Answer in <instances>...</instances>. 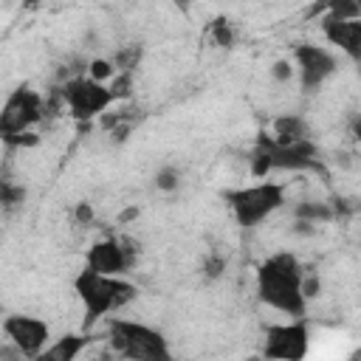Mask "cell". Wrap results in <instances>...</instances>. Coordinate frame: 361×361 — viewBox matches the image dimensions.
Instances as JSON below:
<instances>
[{"instance_id":"7a4b0ae2","label":"cell","mask_w":361,"mask_h":361,"mask_svg":"<svg viewBox=\"0 0 361 361\" xmlns=\"http://www.w3.org/2000/svg\"><path fill=\"white\" fill-rule=\"evenodd\" d=\"M73 293L82 302L85 327H90L99 319L127 307L138 296V288L124 276H102V274H93L90 268H82L73 279Z\"/></svg>"},{"instance_id":"44dd1931","label":"cell","mask_w":361,"mask_h":361,"mask_svg":"<svg viewBox=\"0 0 361 361\" xmlns=\"http://www.w3.org/2000/svg\"><path fill=\"white\" fill-rule=\"evenodd\" d=\"M155 186H158L161 192H175V189L180 186V172H178L175 166L158 169V172H155Z\"/></svg>"},{"instance_id":"9c48e42d","label":"cell","mask_w":361,"mask_h":361,"mask_svg":"<svg viewBox=\"0 0 361 361\" xmlns=\"http://www.w3.org/2000/svg\"><path fill=\"white\" fill-rule=\"evenodd\" d=\"M3 336L8 338V344L28 361H34L48 344H51V324L39 316H28V313H11L3 319L0 324Z\"/></svg>"},{"instance_id":"d4e9b609","label":"cell","mask_w":361,"mask_h":361,"mask_svg":"<svg viewBox=\"0 0 361 361\" xmlns=\"http://www.w3.org/2000/svg\"><path fill=\"white\" fill-rule=\"evenodd\" d=\"M93 361H113V358H93Z\"/></svg>"},{"instance_id":"8992f818","label":"cell","mask_w":361,"mask_h":361,"mask_svg":"<svg viewBox=\"0 0 361 361\" xmlns=\"http://www.w3.org/2000/svg\"><path fill=\"white\" fill-rule=\"evenodd\" d=\"M45 118V99L34 87H17L0 107V141L14 147L17 138L34 133L31 127Z\"/></svg>"},{"instance_id":"277c9868","label":"cell","mask_w":361,"mask_h":361,"mask_svg":"<svg viewBox=\"0 0 361 361\" xmlns=\"http://www.w3.org/2000/svg\"><path fill=\"white\" fill-rule=\"evenodd\" d=\"M248 161L254 178H265L271 172H305L319 166V147L310 138L299 144H274L268 133H259Z\"/></svg>"},{"instance_id":"e0dca14e","label":"cell","mask_w":361,"mask_h":361,"mask_svg":"<svg viewBox=\"0 0 361 361\" xmlns=\"http://www.w3.org/2000/svg\"><path fill=\"white\" fill-rule=\"evenodd\" d=\"M25 200V186L8 180V178H0V206H17Z\"/></svg>"},{"instance_id":"5b68a950","label":"cell","mask_w":361,"mask_h":361,"mask_svg":"<svg viewBox=\"0 0 361 361\" xmlns=\"http://www.w3.org/2000/svg\"><path fill=\"white\" fill-rule=\"evenodd\" d=\"M223 200L228 203L237 226L257 228L262 220H268L274 212L285 206V186L276 180H259V183L223 192Z\"/></svg>"},{"instance_id":"603a6c76","label":"cell","mask_w":361,"mask_h":361,"mask_svg":"<svg viewBox=\"0 0 361 361\" xmlns=\"http://www.w3.org/2000/svg\"><path fill=\"white\" fill-rule=\"evenodd\" d=\"M73 214H76V220H79L82 226H87V223L93 220V206H90L87 200H82V203H76V212H73Z\"/></svg>"},{"instance_id":"9a60e30c","label":"cell","mask_w":361,"mask_h":361,"mask_svg":"<svg viewBox=\"0 0 361 361\" xmlns=\"http://www.w3.org/2000/svg\"><path fill=\"white\" fill-rule=\"evenodd\" d=\"M293 217H296L299 223L319 226V223H330V220L336 217V212H333L327 203H322V200H305V203H299V206L293 209Z\"/></svg>"},{"instance_id":"d6986e66","label":"cell","mask_w":361,"mask_h":361,"mask_svg":"<svg viewBox=\"0 0 361 361\" xmlns=\"http://www.w3.org/2000/svg\"><path fill=\"white\" fill-rule=\"evenodd\" d=\"M113 62L110 59H102V56H96V59H90L87 62V79H93V82H99V85H107L110 79H113Z\"/></svg>"},{"instance_id":"4fadbf2b","label":"cell","mask_w":361,"mask_h":361,"mask_svg":"<svg viewBox=\"0 0 361 361\" xmlns=\"http://www.w3.org/2000/svg\"><path fill=\"white\" fill-rule=\"evenodd\" d=\"M90 341L93 338L87 333H62V336L51 338V344L34 361H76L90 347Z\"/></svg>"},{"instance_id":"ba28073f","label":"cell","mask_w":361,"mask_h":361,"mask_svg":"<svg viewBox=\"0 0 361 361\" xmlns=\"http://www.w3.org/2000/svg\"><path fill=\"white\" fill-rule=\"evenodd\" d=\"M59 99L68 107L71 118H76V121H90L96 116H104L107 107L113 104V96H110L107 85H99L87 76L62 82L59 85Z\"/></svg>"},{"instance_id":"2e32d148","label":"cell","mask_w":361,"mask_h":361,"mask_svg":"<svg viewBox=\"0 0 361 361\" xmlns=\"http://www.w3.org/2000/svg\"><path fill=\"white\" fill-rule=\"evenodd\" d=\"M141 56H144V48L141 45H124V48H118L116 54H113V71L116 73H133L135 68H138V62H141Z\"/></svg>"},{"instance_id":"5bb4252c","label":"cell","mask_w":361,"mask_h":361,"mask_svg":"<svg viewBox=\"0 0 361 361\" xmlns=\"http://www.w3.org/2000/svg\"><path fill=\"white\" fill-rule=\"evenodd\" d=\"M268 138L274 144H299V141H307L310 133H307V124L302 116L296 113H285V116H276L271 121V133Z\"/></svg>"},{"instance_id":"8fae6325","label":"cell","mask_w":361,"mask_h":361,"mask_svg":"<svg viewBox=\"0 0 361 361\" xmlns=\"http://www.w3.org/2000/svg\"><path fill=\"white\" fill-rule=\"evenodd\" d=\"M293 62H296V73H299V85L305 93H316L336 71H338V56L324 48V45H313V42H302L293 48Z\"/></svg>"},{"instance_id":"cb8c5ba5","label":"cell","mask_w":361,"mask_h":361,"mask_svg":"<svg viewBox=\"0 0 361 361\" xmlns=\"http://www.w3.org/2000/svg\"><path fill=\"white\" fill-rule=\"evenodd\" d=\"M223 268H226V262H223L220 257H209V259H206V265H203L206 276H220V274H223Z\"/></svg>"},{"instance_id":"7c38bea8","label":"cell","mask_w":361,"mask_h":361,"mask_svg":"<svg viewBox=\"0 0 361 361\" xmlns=\"http://www.w3.org/2000/svg\"><path fill=\"white\" fill-rule=\"evenodd\" d=\"M322 34L330 45H336L341 54H347L353 62L361 59V17L353 20H338L324 11L322 17Z\"/></svg>"},{"instance_id":"7402d4cb","label":"cell","mask_w":361,"mask_h":361,"mask_svg":"<svg viewBox=\"0 0 361 361\" xmlns=\"http://www.w3.org/2000/svg\"><path fill=\"white\" fill-rule=\"evenodd\" d=\"M271 79H276V82H290L293 79V62L290 59H276L274 65H271Z\"/></svg>"},{"instance_id":"ffe728a7","label":"cell","mask_w":361,"mask_h":361,"mask_svg":"<svg viewBox=\"0 0 361 361\" xmlns=\"http://www.w3.org/2000/svg\"><path fill=\"white\" fill-rule=\"evenodd\" d=\"M107 90H110L113 102L127 99V96H130V90H133V73H113V79L107 82Z\"/></svg>"},{"instance_id":"6da1fadb","label":"cell","mask_w":361,"mask_h":361,"mask_svg":"<svg viewBox=\"0 0 361 361\" xmlns=\"http://www.w3.org/2000/svg\"><path fill=\"white\" fill-rule=\"evenodd\" d=\"M302 262L290 251H276L257 265V296L288 319H305L307 299L302 293Z\"/></svg>"},{"instance_id":"30bf717a","label":"cell","mask_w":361,"mask_h":361,"mask_svg":"<svg viewBox=\"0 0 361 361\" xmlns=\"http://www.w3.org/2000/svg\"><path fill=\"white\" fill-rule=\"evenodd\" d=\"M133 245L135 243L124 240V237L96 240L85 254V268H90L93 274H102V276H124L138 254V248H133Z\"/></svg>"},{"instance_id":"52a82bcc","label":"cell","mask_w":361,"mask_h":361,"mask_svg":"<svg viewBox=\"0 0 361 361\" xmlns=\"http://www.w3.org/2000/svg\"><path fill=\"white\" fill-rule=\"evenodd\" d=\"M310 353V327L305 319L271 324L262 338V358L268 361H305Z\"/></svg>"},{"instance_id":"ac0fdd59","label":"cell","mask_w":361,"mask_h":361,"mask_svg":"<svg viewBox=\"0 0 361 361\" xmlns=\"http://www.w3.org/2000/svg\"><path fill=\"white\" fill-rule=\"evenodd\" d=\"M209 34H212L214 45H220V48H231V42H234V28H231V23L223 20V17H217V20L209 25Z\"/></svg>"},{"instance_id":"3957f363","label":"cell","mask_w":361,"mask_h":361,"mask_svg":"<svg viewBox=\"0 0 361 361\" xmlns=\"http://www.w3.org/2000/svg\"><path fill=\"white\" fill-rule=\"evenodd\" d=\"M107 338L118 358L124 361H175L169 341L161 330L135 319H110Z\"/></svg>"}]
</instances>
